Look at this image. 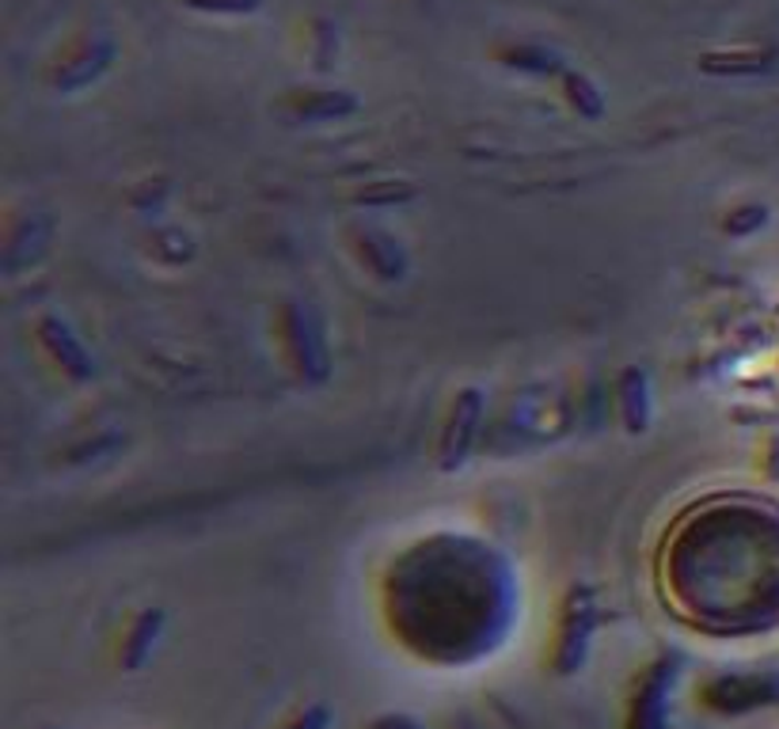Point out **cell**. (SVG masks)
Instances as JSON below:
<instances>
[{"label":"cell","mask_w":779,"mask_h":729,"mask_svg":"<svg viewBox=\"0 0 779 729\" xmlns=\"http://www.w3.org/2000/svg\"><path fill=\"white\" fill-rule=\"evenodd\" d=\"M662 600L711 635L779 619V510L757 497H707L677 517L658 555Z\"/></svg>","instance_id":"1"},{"label":"cell","mask_w":779,"mask_h":729,"mask_svg":"<svg viewBox=\"0 0 779 729\" xmlns=\"http://www.w3.org/2000/svg\"><path fill=\"white\" fill-rule=\"evenodd\" d=\"M194 8H214V12H247L259 0H191Z\"/></svg>","instance_id":"2"}]
</instances>
